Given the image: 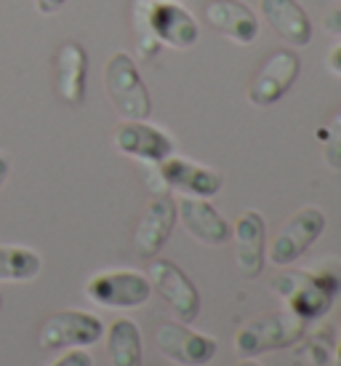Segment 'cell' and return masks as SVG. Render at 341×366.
<instances>
[{
  "label": "cell",
  "instance_id": "5b68a950",
  "mask_svg": "<svg viewBox=\"0 0 341 366\" xmlns=\"http://www.w3.org/2000/svg\"><path fill=\"white\" fill-rule=\"evenodd\" d=\"M104 337L101 318L86 310H59L43 321L38 332V345L43 350H70L88 347Z\"/></svg>",
  "mask_w": 341,
  "mask_h": 366
},
{
  "label": "cell",
  "instance_id": "ba28073f",
  "mask_svg": "<svg viewBox=\"0 0 341 366\" xmlns=\"http://www.w3.org/2000/svg\"><path fill=\"white\" fill-rule=\"evenodd\" d=\"M150 295V278L136 270H101L86 281V297L101 307H139Z\"/></svg>",
  "mask_w": 341,
  "mask_h": 366
},
{
  "label": "cell",
  "instance_id": "cb8c5ba5",
  "mask_svg": "<svg viewBox=\"0 0 341 366\" xmlns=\"http://www.w3.org/2000/svg\"><path fill=\"white\" fill-rule=\"evenodd\" d=\"M322 30L331 35H341V3H333L322 16Z\"/></svg>",
  "mask_w": 341,
  "mask_h": 366
},
{
  "label": "cell",
  "instance_id": "d4e9b609",
  "mask_svg": "<svg viewBox=\"0 0 341 366\" xmlns=\"http://www.w3.org/2000/svg\"><path fill=\"white\" fill-rule=\"evenodd\" d=\"M64 3H67V0H35V11L43 14V16H51V14H56Z\"/></svg>",
  "mask_w": 341,
  "mask_h": 366
},
{
  "label": "cell",
  "instance_id": "30bf717a",
  "mask_svg": "<svg viewBox=\"0 0 341 366\" xmlns=\"http://www.w3.org/2000/svg\"><path fill=\"white\" fill-rule=\"evenodd\" d=\"M112 142L118 147V153L152 166L173 155V139L158 126H150L144 121H123L112 134Z\"/></svg>",
  "mask_w": 341,
  "mask_h": 366
},
{
  "label": "cell",
  "instance_id": "4316f807",
  "mask_svg": "<svg viewBox=\"0 0 341 366\" xmlns=\"http://www.w3.org/2000/svg\"><path fill=\"white\" fill-rule=\"evenodd\" d=\"M9 174H11V163H9V158L0 153V187H3V182L9 179Z\"/></svg>",
  "mask_w": 341,
  "mask_h": 366
},
{
  "label": "cell",
  "instance_id": "8992f818",
  "mask_svg": "<svg viewBox=\"0 0 341 366\" xmlns=\"http://www.w3.org/2000/svg\"><path fill=\"white\" fill-rule=\"evenodd\" d=\"M325 230V214L315 206H304L296 214H291L285 224H283L278 235L272 238V244L267 246V257L272 264L285 267V264L296 262L307 249H310Z\"/></svg>",
  "mask_w": 341,
  "mask_h": 366
},
{
  "label": "cell",
  "instance_id": "ffe728a7",
  "mask_svg": "<svg viewBox=\"0 0 341 366\" xmlns=\"http://www.w3.org/2000/svg\"><path fill=\"white\" fill-rule=\"evenodd\" d=\"M43 270V259L38 252L27 246L6 244L0 246V284L3 281H32Z\"/></svg>",
  "mask_w": 341,
  "mask_h": 366
},
{
  "label": "cell",
  "instance_id": "5bb4252c",
  "mask_svg": "<svg viewBox=\"0 0 341 366\" xmlns=\"http://www.w3.org/2000/svg\"><path fill=\"white\" fill-rule=\"evenodd\" d=\"M150 27L161 46L170 49H192L200 30L198 21L192 19V14L184 6L173 3V0H150Z\"/></svg>",
  "mask_w": 341,
  "mask_h": 366
},
{
  "label": "cell",
  "instance_id": "7402d4cb",
  "mask_svg": "<svg viewBox=\"0 0 341 366\" xmlns=\"http://www.w3.org/2000/svg\"><path fill=\"white\" fill-rule=\"evenodd\" d=\"M315 137L322 147V161L328 169L341 172V107L325 123L315 129Z\"/></svg>",
  "mask_w": 341,
  "mask_h": 366
},
{
  "label": "cell",
  "instance_id": "f546056e",
  "mask_svg": "<svg viewBox=\"0 0 341 366\" xmlns=\"http://www.w3.org/2000/svg\"><path fill=\"white\" fill-rule=\"evenodd\" d=\"M0 307H3V295H0Z\"/></svg>",
  "mask_w": 341,
  "mask_h": 366
},
{
  "label": "cell",
  "instance_id": "4fadbf2b",
  "mask_svg": "<svg viewBox=\"0 0 341 366\" xmlns=\"http://www.w3.org/2000/svg\"><path fill=\"white\" fill-rule=\"evenodd\" d=\"M158 177L166 187L179 190L181 195H192V198H211L221 190L219 172L179 158V155H168L166 161L158 163Z\"/></svg>",
  "mask_w": 341,
  "mask_h": 366
},
{
  "label": "cell",
  "instance_id": "603a6c76",
  "mask_svg": "<svg viewBox=\"0 0 341 366\" xmlns=\"http://www.w3.org/2000/svg\"><path fill=\"white\" fill-rule=\"evenodd\" d=\"M51 366H93V358H91V353H86V347H70Z\"/></svg>",
  "mask_w": 341,
  "mask_h": 366
},
{
  "label": "cell",
  "instance_id": "2e32d148",
  "mask_svg": "<svg viewBox=\"0 0 341 366\" xmlns=\"http://www.w3.org/2000/svg\"><path fill=\"white\" fill-rule=\"evenodd\" d=\"M176 217L181 219L184 230L198 238L205 246H224L230 241L232 227L230 222L213 209L205 198H192L184 195L181 201H176Z\"/></svg>",
  "mask_w": 341,
  "mask_h": 366
},
{
  "label": "cell",
  "instance_id": "9a60e30c",
  "mask_svg": "<svg viewBox=\"0 0 341 366\" xmlns=\"http://www.w3.org/2000/svg\"><path fill=\"white\" fill-rule=\"evenodd\" d=\"M88 78V54L78 41H64L54 54V86L61 102L83 104Z\"/></svg>",
  "mask_w": 341,
  "mask_h": 366
},
{
  "label": "cell",
  "instance_id": "7c38bea8",
  "mask_svg": "<svg viewBox=\"0 0 341 366\" xmlns=\"http://www.w3.org/2000/svg\"><path fill=\"white\" fill-rule=\"evenodd\" d=\"M173 224H176V201L168 195H155L144 214H141L139 224H136V233H133V249L141 259H152L158 257L166 241L173 233Z\"/></svg>",
  "mask_w": 341,
  "mask_h": 366
},
{
  "label": "cell",
  "instance_id": "277c9868",
  "mask_svg": "<svg viewBox=\"0 0 341 366\" xmlns=\"http://www.w3.org/2000/svg\"><path fill=\"white\" fill-rule=\"evenodd\" d=\"M147 278L152 284V292L163 297V302L170 307V313L176 315L181 324H192L200 315V292L176 262L152 257Z\"/></svg>",
  "mask_w": 341,
  "mask_h": 366
},
{
  "label": "cell",
  "instance_id": "e0dca14e",
  "mask_svg": "<svg viewBox=\"0 0 341 366\" xmlns=\"http://www.w3.org/2000/svg\"><path fill=\"white\" fill-rule=\"evenodd\" d=\"M203 16L213 30H219L240 46L253 43L259 35V16L243 0H208Z\"/></svg>",
  "mask_w": 341,
  "mask_h": 366
},
{
  "label": "cell",
  "instance_id": "7a4b0ae2",
  "mask_svg": "<svg viewBox=\"0 0 341 366\" xmlns=\"http://www.w3.org/2000/svg\"><path fill=\"white\" fill-rule=\"evenodd\" d=\"M104 92L123 121H147L152 99L141 81L136 61L126 51H115L104 64Z\"/></svg>",
  "mask_w": 341,
  "mask_h": 366
},
{
  "label": "cell",
  "instance_id": "44dd1931",
  "mask_svg": "<svg viewBox=\"0 0 341 366\" xmlns=\"http://www.w3.org/2000/svg\"><path fill=\"white\" fill-rule=\"evenodd\" d=\"M131 24H133V35H136V54L141 59H155L161 51V43L150 27V0H133Z\"/></svg>",
  "mask_w": 341,
  "mask_h": 366
},
{
  "label": "cell",
  "instance_id": "6da1fadb",
  "mask_svg": "<svg viewBox=\"0 0 341 366\" xmlns=\"http://www.w3.org/2000/svg\"><path fill=\"white\" fill-rule=\"evenodd\" d=\"M270 289L285 302L288 313L301 321H315L331 310L333 300L341 292V270H285L272 278Z\"/></svg>",
  "mask_w": 341,
  "mask_h": 366
},
{
  "label": "cell",
  "instance_id": "d6986e66",
  "mask_svg": "<svg viewBox=\"0 0 341 366\" xmlns=\"http://www.w3.org/2000/svg\"><path fill=\"white\" fill-rule=\"evenodd\" d=\"M107 353L112 366H141V332L136 321L115 318L107 326Z\"/></svg>",
  "mask_w": 341,
  "mask_h": 366
},
{
  "label": "cell",
  "instance_id": "4dcf8cb0",
  "mask_svg": "<svg viewBox=\"0 0 341 366\" xmlns=\"http://www.w3.org/2000/svg\"><path fill=\"white\" fill-rule=\"evenodd\" d=\"M155 3H158V0H155Z\"/></svg>",
  "mask_w": 341,
  "mask_h": 366
},
{
  "label": "cell",
  "instance_id": "8fae6325",
  "mask_svg": "<svg viewBox=\"0 0 341 366\" xmlns=\"http://www.w3.org/2000/svg\"><path fill=\"white\" fill-rule=\"evenodd\" d=\"M230 241H235V264L243 278H256L264 270L267 259V224L256 209L245 212L235 219Z\"/></svg>",
  "mask_w": 341,
  "mask_h": 366
},
{
  "label": "cell",
  "instance_id": "484cf974",
  "mask_svg": "<svg viewBox=\"0 0 341 366\" xmlns=\"http://www.w3.org/2000/svg\"><path fill=\"white\" fill-rule=\"evenodd\" d=\"M325 64H328V70H331L333 75H339V78H341V43H336L331 51H328V59H325Z\"/></svg>",
  "mask_w": 341,
  "mask_h": 366
},
{
  "label": "cell",
  "instance_id": "52a82bcc",
  "mask_svg": "<svg viewBox=\"0 0 341 366\" xmlns=\"http://www.w3.org/2000/svg\"><path fill=\"white\" fill-rule=\"evenodd\" d=\"M301 72L299 54L291 49H278L272 51L264 64H261L256 75L251 78L245 97L253 107H272L275 102H280L285 94L291 92V86L296 83Z\"/></svg>",
  "mask_w": 341,
  "mask_h": 366
},
{
  "label": "cell",
  "instance_id": "9c48e42d",
  "mask_svg": "<svg viewBox=\"0 0 341 366\" xmlns=\"http://www.w3.org/2000/svg\"><path fill=\"white\" fill-rule=\"evenodd\" d=\"M155 345L161 347L163 356L176 361L181 366H205L216 356V340L192 332L187 324H173V321H163L155 329Z\"/></svg>",
  "mask_w": 341,
  "mask_h": 366
},
{
  "label": "cell",
  "instance_id": "83f0119b",
  "mask_svg": "<svg viewBox=\"0 0 341 366\" xmlns=\"http://www.w3.org/2000/svg\"><path fill=\"white\" fill-rule=\"evenodd\" d=\"M235 366H261V364L256 361V358H243V361H238Z\"/></svg>",
  "mask_w": 341,
  "mask_h": 366
},
{
  "label": "cell",
  "instance_id": "f1b7e54d",
  "mask_svg": "<svg viewBox=\"0 0 341 366\" xmlns=\"http://www.w3.org/2000/svg\"><path fill=\"white\" fill-rule=\"evenodd\" d=\"M336 364L341 366V326H339V340H336Z\"/></svg>",
  "mask_w": 341,
  "mask_h": 366
},
{
  "label": "cell",
  "instance_id": "ac0fdd59",
  "mask_svg": "<svg viewBox=\"0 0 341 366\" xmlns=\"http://www.w3.org/2000/svg\"><path fill=\"white\" fill-rule=\"evenodd\" d=\"M259 14L285 43L307 46L312 41V21L299 0H259Z\"/></svg>",
  "mask_w": 341,
  "mask_h": 366
},
{
  "label": "cell",
  "instance_id": "3957f363",
  "mask_svg": "<svg viewBox=\"0 0 341 366\" xmlns=\"http://www.w3.org/2000/svg\"><path fill=\"white\" fill-rule=\"evenodd\" d=\"M304 329H307V321L296 318L288 310L285 313H267L240 326L232 345L243 358H256L261 353H270V350L296 345L304 337Z\"/></svg>",
  "mask_w": 341,
  "mask_h": 366
}]
</instances>
